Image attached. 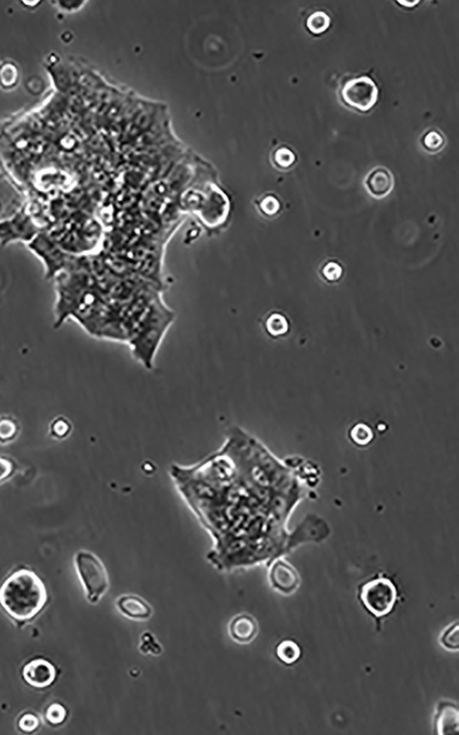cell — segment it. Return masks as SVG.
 <instances>
[{
    "label": "cell",
    "instance_id": "obj_6",
    "mask_svg": "<svg viewBox=\"0 0 459 735\" xmlns=\"http://www.w3.org/2000/svg\"><path fill=\"white\" fill-rule=\"evenodd\" d=\"M364 183L368 194L373 198L383 199L394 190V178L388 168L377 166L367 175Z\"/></svg>",
    "mask_w": 459,
    "mask_h": 735
},
{
    "label": "cell",
    "instance_id": "obj_16",
    "mask_svg": "<svg viewBox=\"0 0 459 735\" xmlns=\"http://www.w3.org/2000/svg\"><path fill=\"white\" fill-rule=\"evenodd\" d=\"M73 426L68 417L63 416H56L50 423L49 434L54 440H63L68 438L71 434Z\"/></svg>",
    "mask_w": 459,
    "mask_h": 735
},
{
    "label": "cell",
    "instance_id": "obj_24",
    "mask_svg": "<svg viewBox=\"0 0 459 735\" xmlns=\"http://www.w3.org/2000/svg\"><path fill=\"white\" fill-rule=\"evenodd\" d=\"M19 726L21 730L28 731H32L36 730L39 726V719L35 715L28 713V715H23L21 717Z\"/></svg>",
    "mask_w": 459,
    "mask_h": 735
},
{
    "label": "cell",
    "instance_id": "obj_2",
    "mask_svg": "<svg viewBox=\"0 0 459 735\" xmlns=\"http://www.w3.org/2000/svg\"><path fill=\"white\" fill-rule=\"evenodd\" d=\"M75 564L87 600L92 604L98 603L110 586L103 564L94 553L80 550L75 556Z\"/></svg>",
    "mask_w": 459,
    "mask_h": 735
},
{
    "label": "cell",
    "instance_id": "obj_17",
    "mask_svg": "<svg viewBox=\"0 0 459 735\" xmlns=\"http://www.w3.org/2000/svg\"><path fill=\"white\" fill-rule=\"evenodd\" d=\"M19 464L11 456L0 455V486L10 482L19 471Z\"/></svg>",
    "mask_w": 459,
    "mask_h": 735
},
{
    "label": "cell",
    "instance_id": "obj_4",
    "mask_svg": "<svg viewBox=\"0 0 459 735\" xmlns=\"http://www.w3.org/2000/svg\"><path fill=\"white\" fill-rule=\"evenodd\" d=\"M361 598L371 613L377 616H383L394 607L396 602L397 592L389 580L377 579L364 586Z\"/></svg>",
    "mask_w": 459,
    "mask_h": 735
},
{
    "label": "cell",
    "instance_id": "obj_9",
    "mask_svg": "<svg viewBox=\"0 0 459 735\" xmlns=\"http://www.w3.org/2000/svg\"><path fill=\"white\" fill-rule=\"evenodd\" d=\"M117 603L120 612L129 618L144 619L149 618L152 614L149 605L137 595H123Z\"/></svg>",
    "mask_w": 459,
    "mask_h": 735
},
{
    "label": "cell",
    "instance_id": "obj_15",
    "mask_svg": "<svg viewBox=\"0 0 459 735\" xmlns=\"http://www.w3.org/2000/svg\"><path fill=\"white\" fill-rule=\"evenodd\" d=\"M349 438L355 445L365 447L374 440V432L365 423H356L349 431Z\"/></svg>",
    "mask_w": 459,
    "mask_h": 735
},
{
    "label": "cell",
    "instance_id": "obj_10",
    "mask_svg": "<svg viewBox=\"0 0 459 735\" xmlns=\"http://www.w3.org/2000/svg\"><path fill=\"white\" fill-rule=\"evenodd\" d=\"M436 729L439 734L457 733L458 731V710L455 705L441 704L436 718Z\"/></svg>",
    "mask_w": 459,
    "mask_h": 735
},
{
    "label": "cell",
    "instance_id": "obj_20",
    "mask_svg": "<svg viewBox=\"0 0 459 735\" xmlns=\"http://www.w3.org/2000/svg\"><path fill=\"white\" fill-rule=\"evenodd\" d=\"M331 19L324 11H316L310 15L307 20V27L310 32L320 35L326 31L330 26Z\"/></svg>",
    "mask_w": 459,
    "mask_h": 735
},
{
    "label": "cell",
    "instance_id": "obj_19",
    "mask_svg": "<svg viewBox=\"0 0 459 735\" xmlns=\"http://www.w3.org/2000/svg\"><path fill=\"white\" fill-rule=\"evenodd\" d=\"M277 655L284 663L292 664L300 657L301 650L294 642L284 641L277 646Z\"/></svg>",
    "mask_w": 459,
    "mask_h": 735
},
{
    "label": "cell",
    "instance_id": "obj_12",
    "mask_svg": "<svg viewBox=\"0 0 459 735\" xmlns=\"http://www.w3.org/2000/svg\"><path fill=\"white\" fill-rule=\"evenodd\" d=\"M21 433L19 419L11 414H0V445L7 446L15 443Z\"/></svg>",
    "mask_w": 459,
    "mask_h": 735
},
{
    "label": "cell",
    "instance_id": "obj_18",
    "mask_svg": "<svg viewBox=\"0 0 459 735\" xmlns=\"http://www.w3.org/2000/svg\"><path fill=\"white\" fill-rule=\"evenodd\" d=\"M296 161L295 153L287 147H277L272 154V162L276 168L289 169Z\"/></svg>",
    "mask_w": 459,
    "mask_h": 735
},
{
    "label": "cell",
    "instance_id": "obj_25",
    "mask_svg": "<svg viewBox=\"0 0 459 735\" xmlns=\"http://www.w3.org/2000/svg\"><path fill=\"white\" fill-rule=\"evenodd\" d=\"M398 3H400V4H401V5L407 6V7H413V6H415V4H417L418 1H413V2L398 1Z\"/></svg>",
    "mask_w": 459,
    "mask_h": 735
},
{
    "label": "cell",
    "instance_id": "obj_14",
    "mask_svg": "<svg viewBox=\"0 0 459 735\" xmlns=\"http://www.w3.org/2000/svg\"><path fill=\"white\" fill-rule=\"evenodd\" d=\"M256 207L259 213L267 218H273L279 216L282 211V202L276 195L272 193L263 195L258 199Z\"/></svg>",
    "mask_w": 459,
    "mask_h": 735
},
{
    "label": "cell",
    "instance_id": "obj_8",
    "mask_svg": "<svg viewBox=\"0 0 459 735\" xmlns=\"http://www.w3.org/2000/svg\"><path fill=\"white\" fill-rule=\"evenodd\" d=\"M230 634L232 639L241 643H249L258 634V624L255 619L246 614L235 617L230 623Z\"/></svg>",
    "mask_w": 459,
    "mask_h": 735
},
{
    "label": "cell",
    "instance_id": "obj_5",
    "mask_svg": "<svg viewBox=\"0 0 459 735\" xmlns=\"http://www.w3.org/2000/svg\"><path fill=\"white\" fill-rule=\"evenodd\" d=\"M23 679L34 688H44L52 685L56 671L54 665L44 659H35L23 668Z\"/></svg>",
    "mask_w": 459,
    "mask_h": 735
},
{
    "label": "cell",
    "instance_id": "obj_22",
    "mask_svg": "<svg viewBox=\"0 0 459 735\" xmlns=\"http://www.w3.org/2000/svg\"><path fill=\"white\" fill-rule=\"evenodd\" d=\"M441 643L449 650H457L459 646L458 625L454 624L448 628L441 637Z\"/></svg>",
    "mask_w": 459,
    "mask_h": 735
},
{
    "label": "cell",
    "instance_id": "obj_21",
    "mask_svg": "<svg viewBox=\"0 0 459 735\" xmlns=\"http://www.w3.org/2000/svg\"><path fill=\"white\" fill-rule=\"evenodd\" d=\"M422 144L429 152H439L445 144V137L437 130H429L422 135Z\"/></svg>",
    "mask_w": 459,
    "mask_h": 735
},
{
    "label": "cell",
    "instance_id": "obj_11",
    "mask_svg": "<svg viewBox=\"0 0 459 735\" xmlns=\"http://www.w3.org/2000/svg\"><path fill=\"white\" fill-rule=\"evenodd\" d=\"M265 331L271 338L284 337L289 331V320L286 314L280 311H271L264 319Z\"/></svg>",
    "mask_w": 459,
    "mask_h": 735
},
{
    "label": "cell",
    "instance_id": "obj_13",
    "mask_svg": "<svg viewBox=\"0 0 459 735\" xmlns=\"http://www.w3.org/2000/svg\"><path fill=\"white\" fill-rule=\"evenodd\" d=\"M344 268L339 260L329 259L322 263L319 268V275L325 283H337L343 277Z\"/></svg>",
    "mask_w": 459,
    "mask_h": 735
},
{
    "label": "cell",
    "instance_id": "obj_3",
    "mask_svg": "<svg viewBox=\"0 0 459 735\" xmlns=\"http://www.w3.org/2000/svg\"><path fill=\"white\" fill-rule=\"evenodd\" d=\"M341 98L348 107L367 113L375 106L379 98V89L373 80L367 75L347 81L341 89Z\"/></svg>",
    "mask_w": 459,
    "mask_h": 735
},
{
    "label": "cell",
    "instance_id": "obj_1",
    "mask_svg": "<svg viewBox=\"0 0 459 735\" xmlns=\"http://www.w3.org/2000/svg\"><path fill=\"white\" fill-rule=\"evenodd\" d=\"M46 602L44 583L31 570L15 572L0 588V606L19 624L34 619Z\"/></svg>",
    "mask_w": 459,
    "mask_h": 735
},
{
    "label": "cell",
    "instance_id": "obj_7",
    "mask_svg": "<svg viewBox=\"0 0 459 735\" xmlns=\"http://www.w3.org/2000/svg\"><path fill=\"white\" fill-rule=\"evenodd\" d=\"M270 579L275 588L285 593L292 592L298 585L297 572L282 560L272 567Z\"/></svg>",
    "mask_w": 459,
    "mask_h": 735
},
{
    "label": "cell",
    "instance_id": "obj_23",
    "mask_svg": "<svg viewBox=\"0 0 459 735\" xmlns=\"http://www.w3.org/2000/svg\"><path fill=\"white\" fill-rule=\"evenodd\" d=\"M46 718L54 724H62L66 718V710L62 705L54 703L48 708Z\"/></svg>",
    "mask_w": 459,
    "mask_h": 735
}]
</instances>
